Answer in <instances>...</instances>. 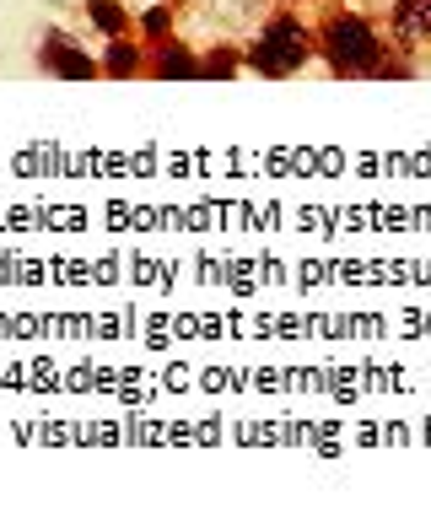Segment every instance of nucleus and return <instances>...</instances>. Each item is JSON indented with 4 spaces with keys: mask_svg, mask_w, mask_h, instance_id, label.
I'll list each match as a JSON object with an SVG mask.
<instances>
[{
    "mask_svg": "<svg viewBox=\"0 0 431 512\" xmlns=\"http://www.w3.org/2000/svg\"><path fill=\"white\" fill-rule=\"evenodd\" d=\"M146 76H157V81H200V49H189L184 38H157V44H146Z\"/></svg>",
    "mask_w": 431,
    "mask_h": 512,
    "instance_id": "nucleus-4",
    "label": "nucleus"
},
{
    "mask_svg": "<svg viewBox=\"0 0 431 512\" xmlns=\"http://www.w3.org/2000/svg\"><path fill=\"white\" fill-rule=\"evenodd\" d=\"M238 71H243V54L232 44H216V49L200 54V81H232Z\"/></svg>",
    "mask_w": 431,
    "mask_h": 512,
    "instance_id": "nucleus-7",
    "label": "nucleus"
},
{
    "mask_svg": "<svg viewBox=\"0 0 431 512\" xmlns=\"http://www.w3.org/2000/svg\"><path fill=\"white\" fill-rule=\"evenodd\" d=\"M87 17L103 38H119L130 33V6H119V0H87Z\"/></svg>",
    "mask_w": 431,
    "mask_h": 512,
    "instance_id": "nucleus-8",
    "label": "nucleus"
},
{
    "mask_svg": "<svg viewBox=\"0 0 431 512\" xmlns=\"http://www.w3.org/2000/svg\"><path fill=\"white\" fill-rule=\"evenodd\" d=\"M313 33H318V54L329 60L335 76H378L388 60V44L378 38V27L367 17H356V11H335Z\"/></svg>",
    "mask_w": 431,
    "mask_h": 512,
    "instance_id": "nucleus-1",
    "label": "nucleus"
},
{
    "mask_svg": "<svg viewBox=\"0 0 431 512\" xmlns=\"http://www.w3.org/2000/svg\"><path fill=\"white\" fill-rule=\"evenodd\" d=\"M168 22H173V6H151L141 17V44H157V38H168Z\"/></svg>",
    "mask_w": 431,
    "mask_h": 512,
    "instance_id": "nucleus-9",
    "label": "nucleus"
},
{
    "mask_svg": "<svg viewBox=\"0 0 431 512\" xmlns=\"http://www.w3.org/2000/svg\"><path fill=\"white\" fill-rule=\"evenodd\" d=\"M313 54H318V33H313V27L302 17H291V11H275V17L259 27V38L248 44L243 65L254 76H264V81H286V76H297Z\"/></svg>",
    "mask_w": 431,
    "mask_h": 512,
    "instance_id": "nucleus-2",
    "label": "nucleus"
},
{
    "mask_svg": "<svg viewBox=\"0 0 431 512\" xmlns=\"http://www.w3.org/2000/svg\"><path fill=\"white\" fill-rule=\"evenodd\" d=\"M103 76H114V81H130V76H146V44L141 38H130V33H119V38H108V49H103Z\"/></svg>",
    "mask_w": 431,
    "mask_h": 512,
    "instance_id": "nucleus-5",
    "label": "nucleus"
},
{
    "mask_svg": "<svg viewBox=\"0 0 431 512\" xmlns=\"http://www.w3.org/2000/svg\"><path fill=\"white\" fill-rule=\"evenodd\" d=\"M394 38L399 44L431 38V0H394Z\"/></svg>",
    "mask_w": 431,
    "mask_h": 512,
    "instance_id": "nucleus-6",
    "label": "nucleus"
},
{
    "mask_svg": "<svg viewBox=\"0 0 431 512\" xmlns=\"http://www.w3.org/2000/svg\"><path fill=\"white\" fill-rule=\"evenodd\" d=\"M38 65H44L54 81H92V76H103V65H97L71 33H60V27H44V38H38Z\"/></svg>",
    "mask_w": 431,
    "mask_h": 512,
    "instance_id": "nucleus-3",
    "label": "nucleus"
}]
</instances>
